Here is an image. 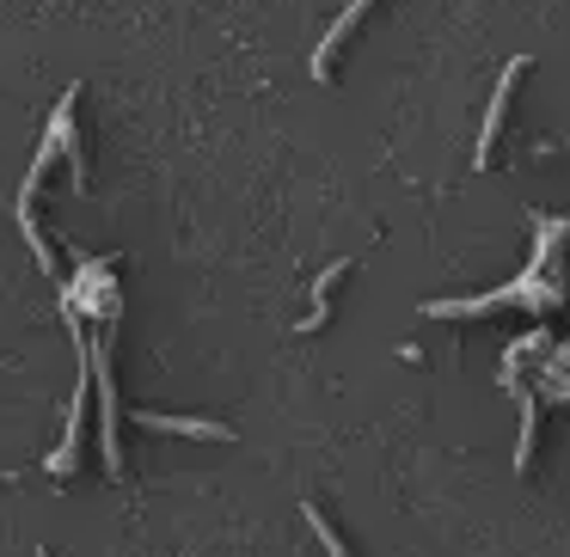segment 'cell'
Masks as SVG:
<instances>
[{
	"label": "cell",
	"instance_id": "obj_1",
	"mask_svg": "<svg viewBox=\"0 0 570 557\" xmlns=\"http://www.w3.org/2000/svg\"><path fill=\"white\" fill-rule=\"evenodd\" d=\"M528 74V56H515V62L497 74V92H491V105H484V123H479V153H472V166H491V141H497V129H503V105H509V92H515V80Z\"/></svg>",
	"mask_w": 570,
	"mask_h": 557
},
{
	"label": "cell",
	"instance_id": "obj_2",
	"mask_svg": "<svg viewBox=\"0 0 570 557\" xmlns=\"http://www.w3.org/2000/svg\"><path fill=\"white\" fill-rule=\"evenodd\" d=\"M368 7H374V0H350L344 13H337V26L325 31V43L313 50V80H332V68H337V50L350 43V31L362 26V13H368Z\"/></svg>",
	"mask_w": 570,
	"mask_h": 557
},
{
	"label": "cell",
	"instance_id": "obj_3",
	"mask_svg": "<svg viewBox=\"0 0 570 557\" xmlns=\"http://www.w3.org/2000/svg\"><path fill=\"white\" fill-rule=\"evenodd\" d=\"M141 429H166V435H203V441H234V429L215 417H160V410H136Z\"/></svg>",
	"mask_w": 570,
	"mask_h": 557
},
{
	"label": "cell",
	"instance_id": "obj_4",
	"mask_svg": "<svg viewBox=\"0 0 570 557\" xmlns=\"http://www.w3.org/2000/svg\"><path fill=\"white\" fill-rule=\"evenodd\" d=\"M344 270H350V258L325 263V276H320V282H313V319H301V331H320V325L332 319V288L344 282Z\"/></svg>",
	"mask_w": 570,
	"mask_h": 557
},
{
	"label": "cell",
	"instance_id": "obj_5",
	"mask_svg": "<svg viewBox=\"0 0 570 557\" xmlns=\"http://www.w3.org/2000/svg\"><path fill=\"white\" fill-rule=\"evenodd\" d=\"M301 515H307V527H313V533H320V545H325V557H350V551H344V539H337V527H332V520H325V515H320V508H313V503H307V508H301Z\"/></svg>",
	"mask_w": 570,
	"mask_h": 557
}]
</instances>
